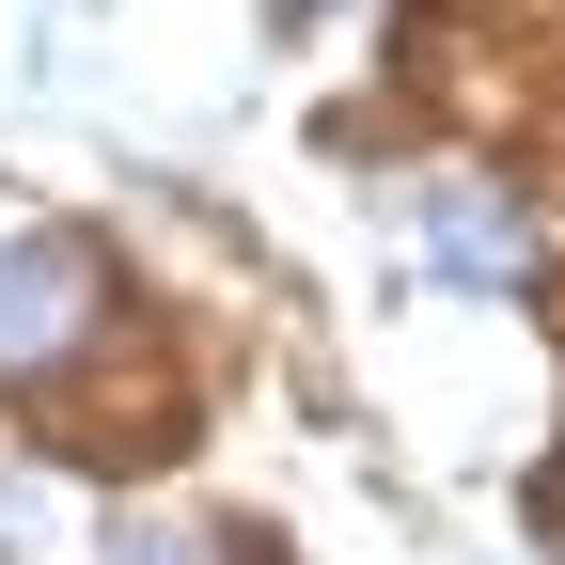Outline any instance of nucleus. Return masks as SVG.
Masks as SVG:
<instances>
[{"label": "nucleus", "instance_id": "nucleus-1", "mask_svg": "<svg viewBox=\"0 0 565 565\" xmlns=\"http://www.w3.org/2000/svg\"><path fill=\"white\" fill-rule=\"evenodd\" d=\"M79 315H95V252H79V236H47V221H32V236H0V362L32 377Z\"/></svg>", "mask_w": 565, "mask_h": 565}, {"label": "nucleus", "instance_id": "nucleus-2", "mask_svg": "<svg viewBox=\"0 0 565 565\" xmlns=\"http://www.w3.org/2000/svg\"><path fill=\"white\" fill-rule=\"evenodd\" d=\"M424 236H440L456 282H519V267H534V221H519L503 189H424Z\"/></svg>", "mask_w": 565, "mask_h": 565}, {"label": "nucleus", "instance_id": "nucleus-3", "mask_svg": "<svg viewBox=\"0 0 565 565\" xmlns=\"http://www.w3.org/2000/svg\"><path fill=\"white\" fill-rule=\"evenodd\" d=\"M110 565H204V534H173V519H141V534H110Z\"/></svg>", "mask_w": 565, "mask_h": 565}]
</instances>
